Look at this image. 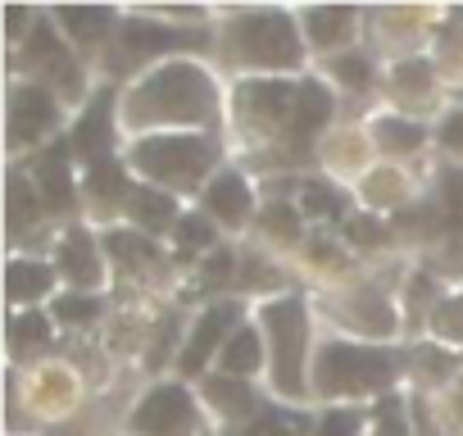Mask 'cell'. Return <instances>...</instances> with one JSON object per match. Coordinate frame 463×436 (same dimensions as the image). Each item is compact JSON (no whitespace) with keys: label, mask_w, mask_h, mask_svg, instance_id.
Returning a JSON list of instances; mask_svg holds the SVG:
<instances>
[{"label":"cell","mask_w":463,"mask_h":436,"mask_svg":"<svg viewBox=\"0 0 463 436\" xmlns=\"http://www.w3.org/2000/svg\"><path fill=\"white\" fill-rule=\"evenodd\" d=\"M132 213H137V223H146V228H164L168 218H173V200L159 195V191H141L132 200Z\"/></svg>","instance_id":"22"},{"label":"cell","mask_w":463,"mask_h":436,"mask_svg":"<svg viewBox=\"0 0 463 436\" xmlns=\"http://www.w3.org/2000/svg\"><path fill=\"white\" fill-rule=\"evenodd\" d=\"M37 191H46V204L51 209H69L73 186H69V173H64V146H55V150L42 155V164H37Z\"/></svg>","instance_id":"12"},{"label":"cell","mask_w":463,"mask_h":436,"mask_svg":"<svg viewBox=\"0 0 463 436\" xmlns=\"http://www.w3.org/2000/svg\"><path fill=\"white\" fill-rule=\"evenodd\" d=\"M336 73H341V78H345V87H354V91H364V87H368V78H373L364 60H336Z\"/></svg>","instance_id":"32"},{"label":"cell","mask_w":463,"mask_h":436,"mask_svg":"<svg viewBox=\"0 0 463 436\" xmlns=\"http://www.w3.org/2000/svg\"><path fill=\"white\" fill-rule=\"evenodd\" d=\"M213 105V91L204 82L200 69H164L155 73L137 96H132V114L137 123H164V118H200L209 114Z\"/></svg>","instance_id":"1"},{"label":"cell","mask_w":463,"mask_h":436,"mask_svg":"<svg viewBox=\"0 0 463 436\" xmlns=\"http://www.w3.org/2000/svg\"><path fill=\"white\" fill-rule=\"evenodd\" d=\"M237 323V305H222V309H209L204 318H200V327H195V336H191V346H186V355H182V368L186 373H200V364L209 359V350L222 341V332Z\"/></svg>","instance_id":"9"},{"label":"cell","mask_w":463,"mask_h":436,"mask_svg":"<svg viewBox=\"0 0 463 436\" xmlns=\"http://www.w3.org/2000/svg\"><path fill=\"white\" fill-rule=\"evenodd\" d=\"M232 260L227 251H218V255H209V264H204V282H232Z\"/></svg>","instance_id":"34"},{"label":"cell","mask_w":463,"mask_h":436,"mask_svg":"<svg viewBox=\"0 0 463 436\" xmlns=\"http://www.w3.org/2000/svg\"><path fill=\"white\" fill-rule=\"evenodd\" d=\"M305 422L300 418H287V413H264L255 427H246L241 436H300Z\"/></svg>","instance_id":"26"},{"label":"cell","mask_w":463,"mask_h":436,"mask_svg":"<svg viewBox=\"0 0 463 436\" xmlns=\"http://www.w3.org/2000/svg\"><path fill=\"white\" fill-rule=\"evenodd\" d=\"M377 137H382L391 150H413V146L422 141V128H413V123H391V118H386V123L377 128Z\"/></svg>","instance_id":"27"},{"label":"cell","mask_w":463,"mask_h":436,"mask_svg":"<svg viewBox=\"0 0 463 436\" xmlns=\"http://www.w3.org/2000/svg\"><path fill=\"white\" fill-rule=\"evenodd\" d=\"M37 191H28V182L24 177H10V223H14V232H24V223L37 213Z\"/></svg>","instance_id":"23"},{"label":"cell","mask_w":463,"mask_h":436,"mask_svg":"<svg viewBox=\"0 0 463 436\" xmlns=\"http://www.w3.org/2000/svg\"><path fill=\"white\" fill-rule=\"evenodd\" d=\"M109 251H114L123 264H155V246H150L146 237H128V232H118V237H109Z\"/></svg>","instance_id":"24"},{"label":"cell","mask_w":463,"mask_h":436,"mask_svg":"<svg viewBox=\"0 0 463 436\" xmlns=\"http://www.w3.org/2000/svg\"><path fill=\"white\" fill-rule=\"evenodd\" d=\"M10 114H14V141H33V137H42L55 123V100L46 91H37V87H24L14 96Z\"/></svg>","instance_id":"7"},{"label":"cell","mask_w":463,"mask_h":436,"mask_svg":"<svg viewBox=\"0 0 463 436\" xmlns=\"http://www.w3.org/2000/svg\"><path fill=\"white\" fill-rule=\"evenodd\" d=\"M269 327L278 332V386L300 395V350H305V309L300 300H282L269 309Z\"/></svg>","instance_id":"4"},{"label":"cell","mask_w":463,"mask_h":436,"mask_svg":"<svg viewBox=\"0 0 463 436\" xmlns=\"http://www.w3.org/2000/svg\"><path fill=\"white\" fill-rule=\"evenodd\" d=\"M209 395H213L218 404H232V413H246V409L255 404L241 386H232V382H209Z\"/></svg>","instance_id":"29"},{"label":"cell","mask_w":463,"mask_h":436,"mask_svg":"<svg viewBox=\"0 0 463 436\" xmlns=\"http://www.w3.org/2000/svg\"><path fill=\"white\" fill-rule=\"evenodd\" d=\"M14 336L19 341H46V323L42 318H24V323H14Z\"/></svg>","instance_id":"37"},{"label":"cell","mask_w":463,"mask_h":436,"mask_svg":"<svg viewBox=\"0 0 463 436\" xmlns=\"http://www.w3.org/2000/svg\"><path fill=\"white\" fill-rule=\"evenodd\" d=\"M33 60H37V69H46V73H55L60 78V87H69V91H78V69L69 64V55H64V46L55 42V33L42 24L37 33H33Z\"/></svg>","instance_id":"11"},{"label":"cell","mask_w":463,"mask_h":436,"mask_svg":"<svg viewBox=\"0 0 463 436\" xmlns=\"http://www.w3.org/2000/svg\"><path fill=\"white\" fill-rule=\"evenodd\" d=\"M137 164L146 173L168 177V182H186L209 164V146L204 141H150L137 150Z\"/></svg>","instance_id":"5"},{"label":"cell","mask_w":463,"mask_h":436,"mask_svg":"<svg viewBox=\"0 0 463 436\" xmlns=\"http://www.w3.org/2000/svg\"><path fill=\"white\" fill-rule=\"evenodd\" d=\"M200 33H173V28H159V24H128L123 28V46H128V60L137 55H159L168 46H195Z\"/></svg>","instance_id":"10"},{"label":"cell","mask_w":463,"mask_h":436,"mask_svg":"<svg viewBox=\"0 0 463 436\" xmlns=\"http://www.w3.org/2000/svg\"><path fill=\"white\" fill-rule=\"evenodd\" d=\"M73 150L82 159H91V164H105V155H109V96H96L91 100L87 118L73 132Z\"/></svg>","instance_id":"8"},{"label":"cell","mask_w":463,"mask_h":436,"mask_svg":"<svg viewBox=\"0 0 463 436\" xmlns=\"http://www.w3.org/2000/svg\"><path fill=\"white\" fill-rule=\"evenodd\" d=\"M440 200H445V213H449V223L463 232V173L458 168H449L445 177H440Z\"/></svg>","instance_id":"25"},{"label":"cell","mask_w":463,"mask_h":436,"mask_svg":"<svg viewBox=\"0 0 463 436\" xmlns=\"http://www.w3.org/2000/svg\"><path fill=\"white\" fill-rule=\"evenodd\" d=\"M87 186H91L100 200H118V195L128 191V177H123V168H118L114 159H105V164H91V173H87Z\"/></svg>","instance_id":"21"},{"label":"cell","mask_w":463,"mask_h":436,"mask_svg":"<svg viewBox=\"0 0 463 436\" xmlns=\"http://www.w3.org/2000/svg\"><path fill=\"white\" fill-rule=\"evenodd\" d=\"M246 204H250V191L237 173H222L213 186H209V209L218 218H227V223H237V218H246Z\"/></svg>","instance_id":"13"},{"label":"cell","mask_w":463,"mask_h":436,"mask_svg":"<svg viewBox=\"0 0 463 436\" xmlns=\"http://www.w3.org/2000/svg\"><path fill=\"white\" fill-rule=\"evenodd\" d=\"M350 237H354V242H382L377 223H354V228H350Z\"/></svg>","instance_id":"38"},{"label":"cell","mask_w":463,"mask_h":436,"mask_svg":"<svg viewBox=\"0 0 463 436\" xmlns=\"http://www.w3.org/2000/svg\"><path fill=\"white\" fill-rule=\"evenodd\" d=\"M350 19H354L350 10H327V14L314 10V14H309V33H314L318 46H332V42H341V37L350 33Z\"/></svg>","instance_id":"20"},{"label":"cell","mask_w":463,"mask_h":436,"mask_svg":"<svg viewBox=\"0 0 463 436\" xmlns=\"http://www.w3.org/2000/svg\"><path fill=\"white\" fill-rule=\"evenodd\" d=\"M382 436H404V418H400V404H382Z\"/></svg>","instance_id":"35"},{"label":"cell","mask_w":463,"mask_h":436,"mask_svg":"<svg viewBox=\"0 0 463 436\" xmlns=\"http://www.w3.org/2000/svg\"><path fill=\"white\" fill-rule=\"evenodd\" d=\"M232 42L241 46V60H255V64H296L300 60L296 28L287 14H246L232 28Z\"/></svg>","instance_id":"2"},{"label":"cell","mask_w":463,"mask_h":436,"mask_svg":"<svg viewBox=\"0 0 463 436\" xmlns=\"http://www.w3.org/2000/svg\"><path fill=\"white\" fill-rule=\"evenodd\" d=\"M327 114H332L327 91H323V87H305V91L296 96V114H291V118H296V123H291V128H296V137L305 141L314 128H323V123H327Z\"/></svg>","instance_id":"16"},{"label":"cell","mask_w":463,"mask_h":436,"mask_svg":"<svg viewBox=\"0 0 463 436\" xmlns=\"http://www.w3.org/2000/svg\"><path fill=\"white\" fill-rule=\"evenodd\" d=\"M137 431L146 436H186L191 431V400L177 386H164L155 395H146V404L137 409Z\"/></svg>","instance_id":"6"},{"label":"cell","mask_w":463,"mask_h":436,"mask_svg":"<svg viewBox=\"0 0 463 436\" xmlns=\"http://www.w3.org/2000/svg\"><path fill=\"white\" fill-rule=\"evenodd\" d=\"M323 436H354V413H332L323 422Z\"/></svg>","instance_id":"36"},{"label":"cell","mask_w":463,"mask_h":436,"mask_svg":"<svg viewBox=\"0 0 463 436\" xmlns=\"http://www.w3.org/2000/svg\"><path fill=\"white\" fill-rule=\"evenodd\" d=\"M60 264H64V273H69L73 282H82V287H91V282L100 278L96 255H91V242H87L82 232L64 237V246H60Z\"/></svg>","instance_id":"15"},{"label":"cell","mask_w":463,"mask_h":436,"mask_svg":"<svg viewBox=\"0 0 463 436\" xmlns=\"http://www.w3.org/2000/svg\"><path fill=\"white\" fill-rule=\"evenodd\" d=\"M386 377H391V359L377 350L332 346L323 355V391H364V386H382Z\"/></svg>","instance_id":"3"},{"label":"cell","mask_w":463,"mask_h":436,"mask_svg":"<svg viewBox=\"0 0 463 436\" xmlns=\"http://www.w3.org/2000/svg\"><path fill=\"white\" fill-rule=\"evenodd\" d=\"M264 223H269L278 237H296V213H291L287 204H273V209L264 213Z\"/></svg>","instance_id":"33"},{"label":"cell","mask_w":463,"mask_h":436,"mask_svg":"<svg viewBox=\"0 0 463 436\" xmlns=\"http://www.w3.org/2000/svg\"><path fill=\"white\" fill-rule=\"evenodd\" d=\"M445 141H449V146H463V114H454V118L445 123Z\"/></svg>","instance_id":"39"},{"label":"cell","mask_w":463,"mask_h":436,"mask_svg":"<svg viewBox=\"0 0 463 436\" xmlns=\"http://www.w3.org/2000/svg\"><path fill=\"white\" fill-rule=\"evenodd\" d=\"M255 364H260V336L255 332H237L232 346L222 350V368L232 377H246V373H255Z\"/></svg>","instance_id":"19"},{"label":"cell","mask_w":463,"mask_h":436,"mask_svg":"<svg viewBox=\"0 0 463 436\" xmlns=\"http://www.w3.org/2000/svg\"><path fill=\"white\" fill-rule=\"evenodd\" d=\"M46 287H51V269L28 264V260L10 264V300H37Z\"/></svg>","instance_id":"18"},{"label":"cell","mask_w":463,"mask_h":436,"mask_svg":"<svg viewBox=\"0 0 463 436\" xmlns=\"http://www.w3.org/2000/svg\"><path fill=\"white\" fill-rule=\"evenodd\" d=\"M55 314H60L64 323H87V318H96V300H87V296H64V300L55 305Z\"/></svg>","instance_id":"31"},{"label":"cell","mask_w":463,"mask_h":436,"mask_svg":"<svg viewBox=\"0 0 463 436\" xmlns=\"http://www.w3.org/2000/svg\"><path fill=\"white\" fill-rule=\"evenodd\" d=\"M209 242H213V232H209L204 218H182V223H177V246L182 251H200Z\"/></svg>","instance_id":"28"},{"label":"cell","mask_w":463,"mask_h":436,"mask_svg":"<svg viewBox=\"0 0 463 436\" xmlns=\"http://www.w3.org/2000/svg\"><path fill=\"white\" fill-rule=\"evenodd\" d=\"M246 109L260 118V128H269L273 118H282V109L291 105V87L287 82H255V87H246Z\"/></svg>","instance_id":"14"},{"label":"cell","mask_w":463,"mask_h":436,"mask_svg":"<svg viewBox=\"0 0 463 436\" xmlns=\"http://www.w3.org/2000/svg\"><path fill=\"white\" fill-rule=\"evenodd\" d=\"M60 24L78 37V42H96L100 33H109V10H91V5H69L60 10Z\"/></svg>","instance_id":"17"},{"label":"cell","mask_w":463,"mask_h":436,"mask_svg":"<svg viewBox=\"0 0 463 436\" xmlns=\"http://www.w3.org/2000/svg\"><path fill=\"white\" fill-rule=\"evenodd\" d=\"M305 209L309 213H341V195L332 186H305Z\"/></svg>","instance_id":"30"}]
</instances>
